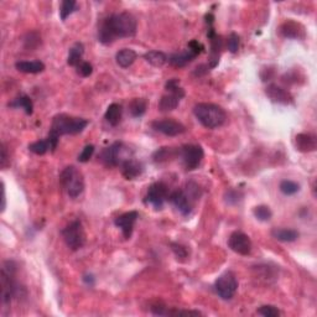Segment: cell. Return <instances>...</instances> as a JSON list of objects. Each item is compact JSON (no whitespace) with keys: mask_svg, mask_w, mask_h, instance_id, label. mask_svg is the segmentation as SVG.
Wrapping results in <instances>:
<instances>
[{"mask_svg":"<svg viewBox=\"0 0 317 317\" xmlns=\"http://www.w3.org/2000/svg\"><path fill=\"white\" fill-rule=\"evenodd\" d=\"M138 30V23L130 13H119L108 16L98 30V40L103 45H110L116 38L133 37Z\"/></svg>","mask_w":317,"mask_h":317,"instance_id":"obj_1","label":"cell"},{"mask_svg":"<svg viewBox=\"0 0 317 317\" xmlns=\"http://www.w3.org/2000/svg\"><path fill=\"white\" fill-rule=\"evenodd\" d=\"M193 114L197 121L208 129L222 127L227 121L226 110L213 103H199L193 107Z\"/></svg>","mask_w":317,"mask_h":317,"instance_id":"obj_2","label":"cell"},{"mask_svg":"<svg viewBox=\"0 0 317 317\" xmlns=\"http://www.w3.org/2000/svg\"><path fill=\"white\" fill-rule=\"evenodd\" d=\"M88 121L78 116H72L68 114H57L52 119L51 130L50 133L62 136V135H76L82 133L87 128Z\"/></svg>","mask_w":317,"mask_h":317,"instance_id":"obj_3","label":"cell"},{"mask_svg":"<svg viewBox=\"0 0 317 317\" xmlns=\"http://www.w3.org/2000/svg\"><path fill=\"white\" fill-rule=\"evenodd\" d=\"M60 181L71 199H76L85 190V177L76 166H67L61 172Z\"/></svg>","mask_w":317,"mask_h":317,"instance_id":"obj_4","label":"cell"},{"mask_svg":"<svg viewBox=\"0 0 317 317\" xmlns=\"http://www.w3.org/2000/svg\"><path fill=\"white\" fill-rule=\"evenodd\" d=\"M16 264L13 260L5 261L2 269V300L4 304H10L13 297L18 295L19 286L15 280Z\"/></svg>","mask_w":317,"mask_h":317,"instance_id":"obj_5","label":"cell"},{"mask_svg":"<svg viewBox=\"0 0 317 317\" xmlns=\"http://www.w3.org/2000/svg\"><path fill=\"white\" fill-rule=\"evenodd\" d=\"M99 158L108 168H115L132 157H130V150L121 141H115L103 150Z\"/></svg>","mask_w":317,"mask_h":317,"instance_id":"obj_6","label":"cell"},{"mask_svg":"<svg viewBox=\"0 0 317 317\" xmlns=\"http://www.w3.org/2000/svg\"><path fill=\"white\" fill-rule=\"evenodd\" d=\"M62 237L66 246L71 250L83 248L86 243V234L81 221H73L62 229Z\"/></svg>","mask_w":317,"mask_h":317,"instance_id":"obj_7","label":"cell"},{"mask_svg":"<svg viewBox=\"0 0 317 317\" xmlns=\"http://www.w3.org/2000/svg\"><path fill=\"white\" fill-rule=\"evenodd\" d=\"M215 290L223 300H230L238 290V280L232 271L222 274L215 283Z\"/></svg>","mask_w":317,"mask_h":317,"instance_id":"obj_8","label":"cell"},{"mask_svg":"<svg viewBox=\"0 0 317 317\" xmlns=\"http://www.w3.org/2000/svg\"><path fill=\"white\" fill-rule=\"evenodd\" d=\"M169 188L164 182H155L147 188L145 202L150 204L155 210H161L169 200Z\"/></svg>","mask_w":317,"mask_h":317,"instance_id":"obj_9","label":"cell"},{"mask_svg":"<svg viewBox=\"0 0 317 317\" xmlns=\"http://www.w3.org/2000/svg\"><path fill=\"white\" fill-rule=\"evenodd\" d=\"M180 155H181L182 163L185 165L186 170L192 171L194 169L199 168L201 161L204 160L205 152L204 149L200 145L190 144V145L182 146V149L180 150Z\"/></svg>","mask_w":317,"mask_h":317,"instance_id":"obj_10","label":"cell"},{"mask_svg":"<svg viewBox=\"0 0 317 317\" xmlns=\"http://www.w3.org/2000/svg\"><path fill=\"white\" fill-rule=\"evenodd\" d=\"M151 127L152 129H155L156 132L161 133V134L166 136H177L183 134V133L186 132L185 125L171 118L154 121L151 123Z\"/></svg>","mask_w":317,"mask_h":317,"instance_id":"obj_11","label":"cell"},{"mask_svg":"<svg viewBox=\"0 0 317 317\" xmlns=\"http://www.w3.org/2000/svg\"><path fill=\"white\" fill-rule=\"evenodd\" d=\"M228 246L239 255H249L252 253V241L243 232H233L228 239Z\"/></svg>","mask_w":317,"mask_h":317,"instance_id":"obj_12","label":"cell"},{"mask_svg":"<svg viewBox=\"0 0 317 317\" xmlns=\"http://www.w3.org/2000/svg\"><path fill=\"white\" fill-rule=\"evenodd\" d=\"M169 201L176 207V210L181 213L182 216L191 215L193 208V201L191 197L186 193L183 190H176L169 194Z\"/></svg>","mask_w":317,"mask_h":317,"instance_id":"obj_13","label":"cell"},{"mask_svg":"<svg viewBox=\"0 0 317 317\" xmlns=\"http://www.w3.org/2000/svg\"><path fill=\"white\" fill-rule=\"evenodd\" d=\"M138 218L139 213L136 211H129V212H125L123 215L116 217L114 219V224L118 228H121L122 233H123V237L125 239H129L132 237L135 222L138 221Z\"/></svg>","mask_w":317,"mask_h":317,"instance_id":"obj_14","label":"cell"},{"mask_svg":"<svg viewBox=\"0 0 317 317\" xmlns=\"http://www.w3.org/2000/svg\"><path fill=\"white\" fill-rule=\"evenodd\" d=\"M279 32L283 37L295 38V40H302L305 38V27L300 23H296L294 20H288L280 25Z\"/></svg>","mask_w":317,"mask_h":317,"instance_id":"obj_15","label":"cell"},{"mask_svg":"<svg viewBox=\"0 0 317 317\" xmlns=\"http://www.w3.org/2000/svg\"><path fill=\"white\" fill-rule=\"evenodd\" d=\"M265 94L271 99L274 103H279V104H290L293 103V96L290 94V92H288L285 88L280 87V86L269 85L265 88Z\"/></svg>","mask_w":317,"mask_h":317,"instance_id":"obj_16","label":"cell"},{"mask_svg":"<svg viewBox=\"0 0 317 317\" xmlns=\"http://www.w3.org/2000/svg\"><path fill=\"white\" fill-rule=\"evenodd\" d=\"M295 146L300 152H312L317 149V139L313 134L301 133L295 138Z\"/></svg>","mask_w":317,"mask_h":317,"instance_id":"obj_17","label":"cell"},{"mask_svg":"<svg viewBox=\"0 0 317 317\" xmlns=\"http://www.w3.org/2000/svg\"><path fill=\"white\" fill-rule=\"evenodd\" d=\"M208 38L211 40V67L215 68L218 63V58H219V52L222 50V37L219 35L216 34L215 29L212 27V25L210 26L207 32Z\"/></svg>","mask_w":317,"mask_h":317,"instance_id":"obj_18","label":"cell"},{"mask_svg":"<svg viewBox=\"0 0 317 317\" xmlns=\"http://www.w3.org/2000/svg\"><path fill=\"white\" fill-rule=\"evenodd\" d=\"M122 175L127 180H134L144 172V165L135 158H129L121 165Z\"/></svg>","mask_w":317,"mask_h":317,"instance_id":"obj_19","label":"cell"},{"mask_svg":"<svg viewBox=\"0 0 317 317\" xmlns=\"http://www.w3.org/2000/svg\"><path fill=\"white\" fill-rule=\"evenodd\" d=\"M15 68L23 73L36 74L41 73L45 69V65L41 61H19L15 63Z\"/></svg>","mask_w":317,"mask_h":317,"instance_id":"obj_20","label":"cell"},{"mask_svg":"<svg viewBox=\"0 0 317 317\" xmlns=\"http://www.w3.org/2000/svg\"><path fill=\"white\" fill-rule=\"evenodd\" d=\"M272 238H275L276 241L284 242V243H291V242L297 241L299 238V232L291 228H274L271 230Z\"/></svg>","mask_w":317,"mask_h":317,"instance_id":"obj_21","label":"cell"},{"mask_svg":"<svg viewBox=\"0 0 317 317\" xmlns=\"http://www.w3.org/2000/svg\"><path fill=\"white\" fill-rule=\"evenodd\" d=\"M136 57H138V55H136V52L134 51V50L123 49V50H121V51L116 52L115 61L122 68H128L135 62Z\"/></svg>","mask_w":317,"mask_h":317,"instance_id":"obj_22","label":"cell"},{"mask_svg":"<svg viewBox=\"0 0 317 317\" xmlns=\"http://www.w3.org/2000/svg\"><path fill=\"white\" fill-rule=\"evenodd\" d=\"M197 57V55H194L192 51L190 50H186V51L180 52V54H175L172 56L169 57V63L174 67H185L187 63H190L191 61L194 60Z\"/></svg>","mask_w":317,"mask_h":317,"instance_id":"obj_23","label":"cell"},{"mask_svg":"<svg viewBox=\"0 0 317 317\" xmlns=\"http://www.w3.org/2000/svg\"><path fill=\"white\" fill-rule=\"evenodd\" d=\"M122 115H123V108L118 103H113L107 108V112L104 114L105 121L108 122L113 127H116L122 121Z\"/></svg>","mask_w":317,"mask_h":317,"instance_id":"obj_24","label":"cell"},{"mask_svg":"<svg viewBox=\"0 0 317 317\" xmlns=\"http://www.w3.org/2000/svg\"><path fill=\"white\" fill-rule=\"evenodd\" d=\"M83 54H85V46L83 44L76 43L73 46L69 49L68 52V58H67V63L69 66H73V67H77L81 62H82V57Z\"/></svg>","mask_w":317,"mask_h":317,"instance_id":"obj_25","label":"cell"},{"mask_svg":"<svg viewBox=\"0 0 317 317\" xmlns=\"http://www.w3.org/2000/svg\"><path fill=\"white\" fill-rule=\"evenodd\" d=\"M181 99L179 97L174 96V94L168 93L165 96L161 97L160 102H158V109L161 112H171V110L176 109L179 107V103Z\"/></svg>","mask_w":317,"mask_h":317,"instance_id":"obj_26","label":"cell"},{"mask_svg":"<svg viewBox=\"0 0 317 317\" xmlns=\"http://www.w3.org/2000/svg\"><path fill=\"white\" fill-rule=\"evenodd\" d=\"M180 155V150L172 149V147H160V149L156 150L152 155V158H154V163L156 164H161V163H165V161H169L170 158H174L176 155Z\"/></svg>","mask_w":317,"mask_h":317,"instance_id":"obj_27","label":"cell"},{"mask_svg":"<svg viewBox=\"0 0 317 317\" xmlns=\"http://www.w3.org/2000/svg\"><path fill=\"white\" fill-rule=\"evenodd\" d=\"M144 58H145L147 63H150V65L154 66V67H163V66L166 65V62L169 61L168 56L161 51L146 52V54L144 55Z\"/></svg>","mask_w":317,"mask_h":317,"instance_id":"obj_28","label":"cell"},{"mask_svg":"<svg viewBox=\"0 0 317 317\" xmlns=\"http://www.w3.org/2000/svg\"><path fill=\"white\" fill-rule=\"evenodd\" d=\"M147 109V101L145 98H134L129 103V112L134 118H140Z\"/></svg>","mask_w":317,"mask_h":317,"instance_id":"obj_29","label":"cell"},{"mask_svg":"<svg viewBox=\"0 0 317 317\" xmlns=\"http://www.w3.org/2000/svg\"><path fill=\"white\" fill-rule=\"evenodd\" d=\"M9 107L12 108H23L27 115H31L34 113V104H32L31 98L29 96H20L15 98L10 103Z\"/></svg>","mask_w":317,"mask_h":317,"instance_id":"obj_30","label":"cell"},{"mask_svg":"<svg viewBox=\"0 0 317 317\" xmlns=\"http://www.w3.org/2000/svg\"><path fill=\"white\" fill-rule=\"evenodd\" d=\"M279 188L282 191V193L285 194V196H293V194L297 193L300 191V185L297 182L291 181V180H283L280 182Z\"/></svg>","mask_w":317,"mask_h":317,"instance_id":"obj_31","label":"cell"},{"mask_svg":"<svg viewBox=\"0 0 317 317\" xmlns=\"http://www.w3.org/2000/svg\"><path fill=\"white\" fill-rule=\"evenodd\" d=\"M76 9H77V3L73 2V0H65V2L61 3V8H60L61 20L65 21L72 13L76 12Z\"/></svg>","mask_w":317,"mask_h":317,"instance_id":"obj_32","label":"cell"},{"mask_svg":"<svg viewBox=\"0 0 317 317\" xmlns=\"http://www.w3.org/2000/svg\"><path fill=\"white\" fill-rule=\"evenodd\" d=\"M29 150L36 155H44L46 154L49 150L51 151V147H50L49 140H47V139H44V140H37L35 141V143L30 144Z\"/></svg>","mask_w":317,"mask_h":317,"instance_id":"obj_33","label":"cell"},{"mask_svg":"<svg viewBox=\"0 0 317 317\" xmlns=\"http://www.w3.org/2000/svg\"><path fill=\"white\" fill-rule=\"evenodd\" d=\"M165 88H166V91L169 92V93L174 94V96H176V97H179L180 99H182L183 97H185V91H183L182 88L179 86V80H177V78L169 80L168 82H166Z\"/></svg>","mask_w":317,"mask_h":317,"instance_id":"obj_34","label":"cell"},{"mask_svg":"<svg viewBox=\"0 0 317 317\" xmlns=\"http://www.w3.org/2000/svg\"><path fill=\"white\" fill-rule=\"evenodd\" d=\"M253 213H254L255 218L259 219V221H263V222L269 221V219H270L271 216H272L271 210L265 205L257 206V207L253 210Z\"/></svg>","mask_w":317,"mask_h":317,"instance_id":"obj_35","label":"cell"},{"mask_svg":"<svg viewBox=\"0 0 317 317\" xmlns=\"http://www.w3.org/2000/svg\"><path fill=\"white\" fill-rule=\"evenodd\" d=\"M24 43H25V47H26V49L35 50L36 47H38L41 45V36L35 31L29 32L26 37H25Z\"/></svg>","mask_w":317,"mask_h":317,"instance_id":"obj_36","label":"cell"},{"mask_svg":"<svg viewBox=\"0 0 317 317\" xmlns=\"http://www.w3.org/2000/svg\"><path fill=\"white\" fill-rule=\"evenodd\" d=\"M258 313L264 317H278L280 316L279 308L272 305H264L260 308H258Z\"/></svg>","mask_w":317,"mask_h":317,"instance_id":"obj_37","label":"cell"},{"mask_svg":"<svg viewBox=\"0 0 317 317\" xmlns=\"http://www.w3.org/2000/svg\"><path fill=\"white\" fill-rule=\"evenodd\" d=\"M170 247H171L172 252H174L175 255L177 257V259H185V258H187L188 253H187V248H186V247H183L179 243H171Z\"/></svg>","mask_w":317,"mask_h":317,"instance_id":"obj_38","label":"cell"},{"mask_svg":"<svg viewBox=\"0 0 317 317\" xmlns=\"http://www.w3.org/2000/svg\"><path fill=\"white\" fill-rule=\"evenodd\" d=\"M77 73L81 74L82 77H90L93 72V67L90 62L87 61H82L78 66H77Z\"/></svg>","mask_w":317,"mask_h":317,"instance_id":"obj_39","label":"cell"},{"mask_svg":"<svg viewBox=\"0 0 317 317\" xmlns=\"http://www.w3.org/2000/svg\"><path fill=\"white\" fill-rule=\"evenodd\" d=\"M227 47H228V50H229V52H232V54H235V52H238V49H239V36H238V34H235V32H232V34L229 35V37H228Z\"/></svg>","mask_w":317,"mask_h":317,"instance_id":"obj_40","label":"cell"},{"mask_svg":"<svg viewBox=\"0 0 317 317\" xmlns=\"http://www.w3.org/2000/svg\"><path fill=\"white\" fill-rule=\"evenodd\" d=\"M94 154V145H86L85 147H83L82 152L78 155V161L80 163H87V161H90V158L93 156Z\"/></svg>","mask_w":317,"mask_h":317,"instance_id":"obj_41","label":"cell"},{"mask_svg":"<svg viewBox=\"0 0 317 317\" xmlns=\"http://www.w3.org/2000/svg\"><path fill=\"white\" fill-rule=\"evenodd\" d=\"M241 197H243V194H242L239 191H235V190H230L228 191V192L226 193V196H224V199H226V202L229 205H235L238 204L239 201H241Z\"/></svg>","mask_w":317,"mask_h":317,"instance_id":"obj_42","label":"cell"},{"mask_svg":"<svg viewBox=\"0 0 317 317\" xmlns=\"http://www.w3.org/2000/svg\"><path fill=\"white\" fill-rule=\"evenodd\" d=\"M188 50H190V51H192L194 55H197V56H199V55L201 54L202 51H204L205 47L201 43H199L197 40H192V41H190V44H188Z\"/></svg>","mask_w":317,"mask_h":317,"instance_id":"obj_43","label":"cell"},{"mask_svg":"<svg viewBox=\"0 0 317 317\" xmlns=\"http://www.w3.org/2000/svg\"><path fill=\"white\" fill-rule=\"evenodd\" d=\"M8 152H7V147H5L4 144H2V158H0V165H2V168L4 169L5 166H7V163H8Z\"/></svg>","mask_w":317,"mask_h":317,"instance_id":"obj_44","label":"cell"},{"mask_svg":"<svg viewBox=\"0 0 317 317\" xmlns=\"http://www.w3.org/2000/svg\"><path fill=\"white\" fill-rule=\"evenodd\" d=\"M83 282L92 286L94 284V276L93 275H88V274L85 275V276H83Z\"/></svg>","mask_w":317,"mask_h":317,"instance_id":"obj_45","label":"cell"},{"mask_svg":"<svg viewBox=\"0 0 317 317\" xmlns=\"http://www.w3.org/2000/svg\"><path fill=\"white\" fill-rule=\"evenodd\" d=\"M2 192H3V197H2V212H4L5 210V187H4V182H2Z\"/></svg>","mask_w":317,"mask_h":317,"instance_id":"obj_46","label":"cell"}]
</instances>
